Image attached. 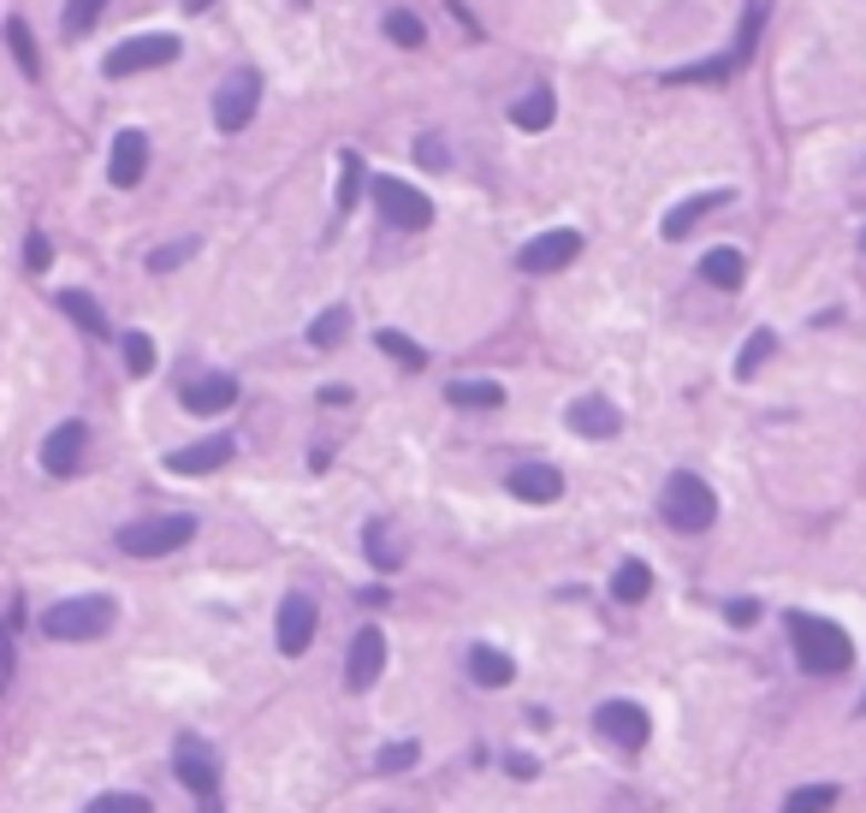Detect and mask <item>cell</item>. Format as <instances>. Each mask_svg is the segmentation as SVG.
<instances>
[{"mask_svg": "<svg viewBox=\"0 0 866 813\" xmlns=\"http://www.w3.org/2000/svg\"><path fill=\"white\" fill-rule=\"evenodd\" d=\"M119 618V605L108 594H78V600H60L42 612V630L48 642H95V635H108Z\"/></svg>", "mask_w": 866, "mask_h": 813, "instance_id": "obj_2", "label": "cell"}, {"mask_svg": "<svg viewBox=\"0 0 866 813\" xmlns=\"http://www.w3.org/2000/svg\"><path fill=\"white\" fill-rule=\"evenodd\" d=\"M125 369H131L137 380L154 369V339H149V333H125Z\"/></svg>", "mask_w": 866, "mask_h": 813, "instance_id": "obj_37", "label": "cell"}, {"mask_svg": "<svg viewBox=\"0 0 866 813\" xmlns=\"http://www.w3.org/2000/svg\"><path fill=\"white\" fill-rule=\"evenodd\" d=\"M179 404L190 410V416H220V410L238 404V380L232 374H202V380H184Z\"/></svg>", "mask_w": 866, "mask_h": 813, "instance_id": "obj_16", "label": "cell"}, {"mask_svg": "<svg viewBox=\"0 0 866 813\" xmlns=\"http://www.w3.org/2000/svg\"><path fill=\"white\" fill-rule=\"evenodd\" d=\"M374 344H380V351H386V357L397 362V369H422V362H427V351H422V344H410L404 333H397V327H380V333H374Z\"/></svg>", "mask_w": 866, "mask_h": 813, "instance_id": "obj_28", "label": "cell"}, {"mask_svg": "<svg viewBox=\"0 0 866 813\" xmlns=\"http://www.w3.org/2000/svg\"><path fill=\"white\" fill-rule=\"evenodd\" d=\"M362 552H369V564H380V570H397V564H404V546H397L392 523H369V534H362Z\"/></svg>", "mask_w": 866, "mask_h": 813, "instance_id": "obj_25", "label": "cell"}, {"mask_svg": "<svg viewBox=\"0 0 866 813\" xmlns=\"http://www.w3.org/2000/svg\"><path fill=\"white\" fill-rule=\"evenodd\" d=\"M445 398H452V404H481V410H493V404H505V387H499V380H452V387H445Z\"/></svg>", "mask_w": 866, "mask_h": 813, "instance_id": "obj_26", "label": "cell"}, {"mask_svg": "<svg viewBox=\"0 0 866 813\" xmlns=\"http://www.w3.org/2000/svg\"><path fill=\"white\" fill-rule=\"evenodd\" d=\"M511 653H499V648H470V678L481 683V689H505L511 683Z\"/></svg>", "mask_w": 866, "mask_h": 813, "instance_id": "obj_21", "label": "cell"}, {"mask_svg": "<svg viewBox=\"0 0 866 813\" xmlns=\"http://www.w3.org/2000/svg\"><path fill=\"white\" fill-rule=\"evenodd\" d=\"M208 7H214V0H184V12H208Z\"/></svg>", "mask_w": 866, "mask_h": 813, "instance_id": "obj_45", "label": "cell"}, {"mask_svg": "<svg viewBox=\"0 0 866 813\" xmlns=\"http://www.w3.org/2000/svg\"><path fill=\"white\" fill-rule=\"evenodd\" d=\"M647 588H653V570L641 564V559H623L617 564V576H612V600L617 605H641V600H647Z\"/></svg>", "mask_w": 866, "mask_h": 813, "instance_id": "obj_22", "label": "cell"}, {"mask_svg": "<svg viewBox=\"0 0 866 813\" xmlns=\"http://www.w3.org/2000/svg\"><path fill=\"white\" fill-rule=\"evenodd\" d=\"M830 807H837V784H807L784 802V813H830Z\"/></svg>", "mask_w": 866, "mask_h": 813, "instance_id": "obj_32", "label": "cell"}, {"mask_svg": "<svg viewBox=\"0 0 866 813\" xmlns=\"http://www.w3.org/2000/svg\"><path fill=\"white\" fill-rule=\"evenodd\" d=\"M291 7H309V0H291Z\"/></svg>", "mask_w": 866, "mask_h": 813, "instance_id": "obj_48", "label": "cell"}, {"mask_svg": "<svg viewBox=\"0 0 866 813\" xmlns=\"http://www.w3.org/2000/svg\"><path fill=\"white\" fill-rule=\"evenodd\" d=\"M374 766L380 772H410L415 766V742H386V749L374 754Z\"/></svg>", "mask_w": 866, "mask_h": 813, "instance_id": "obj_40", "label": "cell"}, {"mask_svg": "<svg viewBox=\"0 0 866 813\" xmlns=\"http://www.w3.org/2000/svg\"><path fill=\"white\" fill-rule=\"evenodd\" d=\"M83 445H90V428H83V422H60L54 434H48V445H42V470L54 481L78 475L83 470Z\"/></svg>", "mask_w": 866, "mask_h": 813, "instance_id": "obj_14", "label": "cell"}, {"mask_svg": "<svg viewBox=\"0 0 866 813\" xmlns=\"http://www.w3.org/2000/svg\"><path fill=\"white\" fill-rule=\"evenodd\" d=\"M315 624H321V612H315V600L309 594H285L280 600V653L285 660H298V653H309V642H315Z\"/></svg>", "mask_w": 866, "mask_h": 813, "instance_id": "obj_11", "label": "cell"}, {"mask_svg": "<svg viewBox=\"0 0 866 813\" xmlns=\"http://www.w3.org/2000/svg\"><path fill=\"white\" fill-rule=\"evenodd\" d=\"M380 671H386V635H380V624H362L356 642H351V660H344V683L374 689Z\"/></svg>", "mask_w": 866, "mask_h": 813, "instance_id": "obj_13", "label": "cell"}, {"mask_svg": "<svg viewBox=\"0 0 866 813\" xmlns=\"http://www.w3.org/2000/svg\"><path fill=\"white\" fill-rule=\"evenodd\" d=\"M344 333H351V309L333 303V309H321V315H315V327H309V344H321V351H326V344H339Z\"/></svg>", "mask_w": 866, "mask_h": 813, "instance_id": "obj_29", "label": "cell"}, {"mask_svg": "<svg viewBox=\"0 0 866 813\" xmlns=\"http://www.w3.org/2000/svg\"><path fill=\"white\" fill-rule=\"evenodd\" d=\"M789 648L802 671L813 678H837V671L855 665V642H848L843 624H830V618H807V612H789Z\"/></svg>", "mask_w": 866, "mask_h": 813, "instance_id": "obj_1", "label": "cell"}, {"mask_svg": "<svg viewBox=\"0 0 866 813\" xmlns=\"http://www.w3.org/2000/svg\"><path fill=\"white\" fill-rule=\"evenodd\" d=\"M143 167H149V137L143 131H119L113 149H108V184L113 190L143 184Z\"/></svg>", "mask_w": 866, "mask_h": 813, "instance_id": "obj_15", "label": "cell"}, {"mask_svg": "<svg viewBox=\"0 0 866 813\" xmlns=\"http://www.w3.org/2000/svg\"><path fill=\"white\" fill-rule=\"evenodd\" d=\"M564 422H570V434H582V440H612L617 434V404L600 398V392H582L576 404L564 410Z\"/></svg>", "mask_w": 866, "mask_h": 813, "instance_id": "obj_17", "label": "cell"}, {"mask_svg": "<svg viewBox=\"0 0 866 813\" xmlns=\"http://www.w3.org/2000/svg\"><path fill=\"white\" fill-rule=\"evenodd\" d=\"M386 37H392L397 48H422V42H427V24L415 19V12L397 7V12H386Z\"/></svg>", "mask_w": 866, "mask_h": 813, "instance_id": "obj_33", "label": "cell"}, {"mask_svg": "<svg viewBox=\"0 0 866 813\" xmlns=\"http://www.w3.org/2000/svg\"><path fill=\"white\" fill-rule=\"evenodd\" d=\"M701 280L713 291H742L748 280V262H742V250H706L701 255Z\"/></svg>", "mask_w": 866, "mask_h": 813, "instance_id": "obj_19", "label": "cell"}, {"mask_svg": "<svg viewBox=\"0 0 866 813\" xmlns=\"http://www.w3.org/2000/svg\"><path fill=\"white\" fill-rule=\"evenodd\" d=\"M724 202H731V190H706V197L677 202V209L665 214V238H688V232H695V220H701V214H713V209H724Z\"/></svg>", "mask_w": 866, "mask_h": 813, "instance_id": "obj_20", "label": "cell"}, {"mask_svg": "<svg viewBox=\"0 0 866 813\" xmlns=\"http://www.w3.org/2000/svg\"><path fill=\"white\" fill-rule=\"evenodd\" d=\"M48 262H54V244H48V238H42V232H30L24 268H30V273H48Z\"/></svg>", "mask_w": 866, "mask_h": 813, "instance_id": "obj_41", "label": "cell"}, {"mask_svg": "<svg viewBox=\"0 0 866 813\" xmlns=\"http://www.w3.org/2000/svg\"><path fill=\"white\" fill-rule=\"evenodd\" d=\"M724 618H731L736 630H748L754 618H759V600H731V605H724Z\"/></svg>", "mask_w": 866, "mask_h": 813, "instance_id": "obj_42", "label": "cell"}, {"mask_svg": "<svg viewBox=\"0 0 866 813\" xmlns=\"http://www.w3.org/2000/svg\"><path fill=\"white\" fill-rule=\"evenodd\" d=\"M552 113H558L552 90H528V96L511 108V126H516V131H546V126H552Z\"/></svg>", "mask_w": 866, "mask_h": 813, "instance_id": "obj_23", "label": "cell"}, {"mask_svg": "<svg viewBox=\"0 0 866 813\" xmlns=\"http://www.w3.org/2000/svg\"><path fill=\"white\" fill-rule=\"evenodd\" d=\"M179 60V37H131L108 54V78H131V72H154V66Z\"/></svg>", "mask_w": 866, "mask_h": 813, "instance_id": "obj_8", "label": "cell"}, {"mask_svg": "<svg viewBox=\"0 0 866 813\" xmlns=\"http://www.w3.org/2000/svg\"><path fill=\"white\" fill-rule=\"evenodd\" d=\"M772 351H777V333H766V327H759V333H748V344H742V357H736V380H754L759 362H766Z\"/></svg>", "mask_w": 866, "mask_h": 813, "instance_id": "obj_31", "label": "cell"}, {"mask_svg": "<svg viewBox=\"0 0 866 813\" xmlns=\"http://www.w3.org/2000/svg\"><path fill=\"white\" fill-rule=\"evenodd\" d=\"M415 161H422V167H445V149H440V137H422V143H415Z\"/></svg>", "mask_w": 866, "mask_h": 813, "instance_id": "obj_43", "label": "cell"}, {"mask_svg": "<svg viewBox=\"0 0 866 813\" xmlns=\"http://www.w3.org/2000/svg\"><path fill=\"white\" fill-rule=\"evenodd\" d=\"M356 202H362V154L344 149L339 154V214H351Z\"/></svg>", "mask_w": 866, "mask_h": 813, "instance_id": "obj_27", "label": "cell"}, {"mask_svg": "<svg viewBox=\"0 0 866 813\" xmlns=\"http://www.w3.org/2000/svg\"><path fill=\"white\" fill-rule=\"evenodd\" d=\"M855 713H866V695H860V706H855Z\"/></svg>", "mask_w": 866, "mask_h": 813, "instance_id": "obj_46", "label": "cell"}, {"mask_svg": "<svg viewBox=\"0 0 866 813\" xmlns=\"http://www.w3.org/2000/svg\"><path fill=\"white\" fill-rule=\"evenodd\" d=\"M736 72V60H706V66H677V72H665V83H724Z\"/></svg>", "mask_w": 866, "mask_h": 813, "instance_id": "obj_34", "label": "cell"}, {"mask_svg": "<svg viewBox=\"0 0 866 813\" xmlns=\"http://www.w3.org/2000/svg\"><path fill=\"white\" fill-rule=\"evenodd\" d=\"M505 488H511L516 499H528V505H552V499L564 493V475L552 470V463H516Z\"/></svg>", "mask_w": 866, "mask_h": 813, "instance_id": "obj_18", "label": "cell"}, {"mask_svg": "<svg viewBox=\"0 0 866 813\" xmlns=\"http://www.w3.org/2000/svg\"><path fill=\"white\" fill-rule=\"evenodd\" d=\"M582 255V232H570V227H552V232H541L534 244H523V273H558V268H570Z\"/></svg>", "mask_w": 866, "mask_h": 813, "instance_id": "obj_10", "label": "cell"}, {"mask_svg": "<svg viewBox=\"0 0 866 813\" xmlns=\"http://www.w3.org/2000/svg\"><path fill=\"white\" fill-rule=\"evenodd\" d=\"M190 255H197V238H179V244L154 250V255H149V268H154V273H172L179 262H190Z\"/></svg>", "mask_w": 866, "mask_h": 813, "instance_id": "obj_39", "label": "cell"}, {"mask_svg": "<svg viewBox=\"0 0 866 813\" xmlns=\"http://www.w3.org/2000/svg\"><path fill=\"white\" fill-rule=\"evenodd\" d=\"M594 724H600V736H605V742H617L623 754L647 749V736H653V719L641 713L635 701H605L600 713H594Z\"/></svg>", "mask_w": 866, "mask_h": 813, "instance_id": "obj_9", "label": "cell"}, {"mask_svg": "<svg viewBox=\"0 0 866 813\" xmlns=\"http://www.w3.org/2000/svg\"><path fill=\"white\" fill-rule=\"evenodd\" d=\"M659 511H665V523L677 534H706V529H713V516H718V499H713V488H706L701 475L677 470L665 481V493H659Z\"/></svg>", "mask_w": 866, "mask_h": 813, "instance_id": "obj_3", "label": "cell"}, {"mask_svg": "<svg viewBox=\"0 0 866 813\" xmlns=\"http://www.w3.org/2000/svg\"><path fill=\"white\" fill-rule=\"evenodd\" d=\"M83 813H154L149 807V795H125V790H108V795H95Z\"/></svg>", "mask_w": 866, "mask_h": 813, "instance_id": "obj_35", "label": "cell"}, {"mask_svg": "<svg viewBox=\"0 0 866 813\" xmlns=\"http://www.w3.org/2000/svg\"><path fill=\"white\" fill-rule=\"evenodd\" d=\"M190 534H197V516H190V511L143 516V523L119 529V552H131V559H167V552L190 546Z\"/></svg>", "mask_w": 866, "mask_h": 813, "instance_id": "obj_4", "label": "cell"}, {"mask_svg": "<svg viewBox=\"0 0 866 813\" xmlns=\"http://www.w3.org/2000/svg\"><path fill=\"white\" fill-rule=\"evenodd\" d=\"M7 42H12V60H19V72L37 78V72H42V54H37V42H30V24H24V19H7Z\"/></svg>", "mask_w": 866, "mask_h": 813, "instance_id": "obj_30", "label": "cell"}, {"mask_svg": "<svg viewBox=\"0 0 866 813\" xmlns=\"http://www.w3.org/2000/svg\"><path fill=\"white\" fill-rule=\"evenodd\" d=\"M238 452V440L232 434H208L197 445H179V452H167V470L172 475H214V470H226Z\"/></svg>", "mask_w": 866, "mask_h": 813, "instance_id": "obj_12", "label": "cell"}, {"mask_svg": "<svg viewBox=\"0 0 866 813\" xmlns=\"http://www.w3.org/2000/svg\"><path fill=\"white\" fill-rule=\"evenodd\" d=\"M374 202H380V220L397 232H422L433 220V202L422 197V190H410L404 179H374Z\"/></svg>", "mask_w": 866, "mask_h": 813, "instance_id": "obj_5", "label": "cell"}, {"mask_svg": "<svg viewBox=\"0 0 866 813\" xmlns=\"http://www.w3.org/2000/svg\"><path fill=\"white\" fill-rule=\"evenodd\" d=\"M255 101H262V78H255V72H232L214 90V126L220 131H244L255 119Z\"/></svg>", "mask_w": 866, "mask_h": 813, "instance_id": "obj_7", "label": "cell"}, {"mask_svg": "<svg viewBox=\"0 0 866 813\" xmlns=\"http://www.w3.org/2000/svg\"><path fill=\"white\" fill-rule=\"evenodd\" d=\"M101 12H108V0H72V7H66V37H83Z\"/></svg>", "mask_w": 866, "mask_h": 813, "instance_id": "obj_38", "label": "cell"}, {"mask_svg": "<svg viewBox=\"0 0 866 813\" xmlns=\"http://www.w3.org/2000/svg\"><path fill=\"white\" fill-rule=\"evenodd\" d=\"M54 303H60L66 315H72L90 339H108V315H101V303H95V298H83V291H60Z\"/></svg>", "mask_w": 866, "mask_h": 813, "instance_id": "obj_24", "label": "cell"}, {"mask_svg": "<svg viewBox=\"0 0 866 813\" xmlns=\"http://www.w3.org/2000/svg\"><path fill=\"white\" fill-rule=\"evenodd\" d=\"M179 784L202 802V813H220V766L208 754V742L179 736Z\"/></svg>", "mask_w": 866, "mask_h": 813, "instance_id": "obj_6", "label": "cell"}, {"mask_svg": "<svg viewBox=\"0 0 866 813\" xmlns=\"http://www.w3.org/2000/svg\"><path fill=\"white\" fill-rule=\"evenodd\" d=\"M860 250H866V227H860Z\"/></svg>", "mask_w": 866, "mask_h": 813, "instance_id": "obj_47", "label": "cell"}, {"mask_svg": "<svg viewBox=\"0 0 866 813\" xmlns=\"http://www.w3.org/2000/svg\"><path fill=\"white\" fill-rule=\"evenodd\" d=\"M511 777H534V760L528 754H511Z\"/></svg>", "mask_w": 866, "mask_h": 813, "instance_id": "obj_44", "label": "cell"}, {"mask_svg": "<svg viewBox=\"0 0 866 813\" xmlns=\"http://www.w3.org/2000/svg\"><path fill=\"white\" fill-rule=\"evenodd\" d=\"M759 19H766V0H754V7H748V19H742V30H736V48H731V60H736V66H748L754 37H759Z\"/></svg>", "mask_w": 866, "mask_h": 813, "instance_id": "obj_36", "label": "cell"}]
</instances>
